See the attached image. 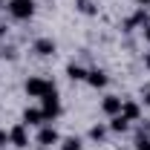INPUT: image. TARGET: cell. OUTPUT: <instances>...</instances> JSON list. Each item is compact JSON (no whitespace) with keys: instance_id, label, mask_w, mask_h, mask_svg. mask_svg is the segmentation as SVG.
<instances>
[{"instance_id":"9a60e30c","label":"cell","mask_w":150,"mask_h":150,"mask_svg":"<svg viewBox=\"0 0 150 150\" xmlns=\"http://www.w3.org/2000/svg\"><path fill=\"white\" fill-rule=\"evenodd\" d=\"M107 130H110L107 124H95V127H90V139L93 142H104L107 139Z\"/></svg>"},{"instance_id":"3957f363","label":"cell","mask_w":150,"mask_h":150,"mask_svg":"<svg viewBox=\"0 0 150 150\" xmlns=\"http://www.w3.org/2000/svg\"><path fill=\"white\" fill-rule=\"evenodd\" d=\"M52 90H55V84L46 81V78H29V81H26V93H29V98H43V95L52 93Z\"/></svg>"},{"instance_id":"d6986e66","label":"cell","mask_w":150,"mask_h":150,"mask_svg":"<svg viewBox=\"0 0 150 150\" xmlns=\"http://www.w3.org/2000/svg\"><path fill=\"white\" fill-rule=\"evenodd\" d=\"M144 40H147V43H150V23H147V26H144Z\"/></svg>"},{"instance_id":"9c48e42d","label":"cell","mask_w":150,"mask_h":150,"mask_svg":"<svg viewBox=\"0 0 150 150\" xmlns=\"http://www.w3.org/2000/svg\"><path fill=\"white\" fill-rule=\"evenodd\" d=\"M121 115H124L127 121H139V118H142V107H139L136 101H121Z\"/></svg>"},{"instance_id":"5bb4252c","label":"cell","mask_w":150,"mask_h":150,"mask_svg":"<svg viewBox=\"0 0 150 150\" xmlns=\"http://www.w3.org/2000/svg\"><path fill=\"white\" fill-rule=\"evenodd\" d=\"M67 75H69L72 81H87V69L78 67V64H69V67H67Z\"/></svg>"},{"instance_id":"7c38bea8","label":"cell","mask_w":150,"mask_h":150,"mask_svg":"<svg viewBox=\"0 0 150 150\" xmlns=\"http://www.w3.org/2000/svg\"><path fill=\"white\" fill-rule=\"evenodd\" d=\"M142 23L147 26V12H144V6H142V9H139V12H136V15H133L124 26H127V29H136V26H142Z\"/></svg>"},{"instance_id":"5b68a950","label":"cell","mask_w":150,"mask_h":150,"mask_svg":"<svg viewBox=\"0 0 150 150\" xmlns=\"http://www.w3.org/2000/svg\"><path fill=\"white\" fill-rule=\"evenodd\" d=\"M38 144H40V147L61 144V136H58V130L52 127V124H43V127H40V133H38Z\"/></svg>"},{"instance_id":"ffe728a7","label":"cell","mask_w":150,"mask_h":150,"mask_svg":"<svg viewBox=\"0 0 150 150\" xmlns=\"http://www.w3.org/2000/svg\"><path fill=\"white\" fill-rule=\"evenodd\" d=\"M144 67L150 69V52H144Z\"/></svg>"},{"instance_id":"52a82bcc","label":"cell","mask_w":150,"mask_h":150,"mask_svg":"<svg viewBox=\"0 0 150 150\" xmlns=\"http://www.w3.org/2000/svg\"><path fill=\"white\" fill-rule=\"evenodd\" d=\"M23 124H26V127L46 124V118H43V110H38V107H26V110H23Z\"/></svg>"},{"instance_id":"6da1fadb","label":"cell","mask_w":150,"mask_h":150,"mask_svg":"<svg viewBox=\"0 0 150 150\" xmlns=\"http://www.w3.org/2000/svg\"><path fill=\"white\" fill-rule=\"evenodd\" d=\"M40 110H43V118L46 121H55L58 115H61V101H58V90L52 93H46L40 98Z\"/></svg>"},{"instance_id":"ac0fdd59","label":"cell","mask_w":150,"mask_h":150,"mask_svg":"<svg viewBox=\"0 0 150 150\" xmlns=\"http://www.w3.org/2000/svg\"><path fill=\"white\" fill-rule=\"evenodd\" d=\"M9 144V130H0V147H6Z\"/></svg>"},{"instance_id":"7a4b0ae2","label":"cell","mask_w":150,"mask_h":150,"mask_svg":"<svg viewBox=\"0 0 150 150\" xmlns=\"http://www.w3.org/2000/svg\"><path fill=\"white\" fill-rule=\"evenodd\" d=\"M9 15L15 20H29L35 15V0H9Z\"/></svg>"},{"instance_id":"2e32d148","label":"cell","mask_w":150,"mask_h":150,"mask_svg":"<svg viewBox=\"0 0 150 150\" xmlns=\"http://www.w3.org/2000/svg\"><path fill=\"white\" fill-rule=\"evenodd\" d=\"M61 150H81V139H78V136H67V139H61Z\"/></svg>"},{"instance_id":"e0dca14e","label":"cell","mask_w":150,"mask_h":150,"mask_svg":"<svg viewBox=\"0 0 150 150\" xmlns=\"http://www.w3.org/2000/svg\"><path fill=\"white\" fill-rule=\"evenodd\" d=\"M136 150H150V139H139L136 142Z\"/></svg>"},{"instance_id":"ba28073f","label":"cell","mask_w":150,"mask_h":150,"mask_svg":"<svg viewBox=\"0 0 150 150\" xmlns=\"http://www.w3.org/2000/svg\"><path fill=\"white\" fill-rule=\"evenodd\" d=\"M121 101H124V98H118V95H104V101H101V110L107 112V115H118V112H121Z\"/></svg>"},{"instance_id":"8fae6325","label":"cell","mask_w":150,"mask_h":150,"mask_svg":"<svg viewBox=\"0 0 150 150\" xmlns=\"http://www.w3.org/2000/svg\"><path fill=\"white\" fill-rule=\"evenodd\" d=\"M107 127H110L112 133H127V130H130V121L118 112V115H112V118H110V124H107Z\"/></svg>"},{"instance_id":"8992f818","label":"cell","mask_w":150,"mask_h":150,"mask_svg":"<svg viewBox=\"0 0 150 150\" xmlns=\"http://www.w3.org/2000/svg\"><path fill=\"white\" fill-rule=\"evenodd\" d=\"M32 52H38L40 58L55 55V40H52V38H38L35 43H32Z\"/></svg>"},{"instance_id":"7402d4cb","label":"cell","mask_w":150,"mask_h":150,"mask_svg":"<svg viewBox=\"0 0 150 150\" xmlns=\"http://www.w3.org/2000/svg\"><path fill=\"white\" fill-rule=\"evenodd\" d=\"M144 104H150V93H144Z\"/></svg>"},{"instance_id":"30bf717a","label":"cell","mask_w":150,"mask_h":150,"mask_svg":"<svg viewBox=\"0 0 150 150\" xmlns=\"http://www.w3.org/2000/svg\"><path fill=\"white\" fill-rule=\"evenodd\" d=\"M87 84L95 87V90H101V87H107V75L101 72V69H90L87 72Z\"/></svg>"},{"instance_id":"277c9868","label":"cell","mask_w":150,"mask_h":150,"mask_svg":"<svg viewBox=\"0 0 150 150\" xmlns=\"http://www.w3.org/2000/svg\"><path fill=\"white\" fill-rule=\"evenodd\" d=\"M9 144H15V147H29V127L20 121V124H15L12 130H9Z\"/></svg>"},{"instance_id":"44dd1931","label":"cell","mask_w":150,"mask_h":150,"mask_svg":"<svg viewBox=\"0 0 150 150\" xmlns=\"http://www.w3.org/2000/svg\"><path fill=\"white\" fill-rule=\"evenodd\" d=\"M136 3H139V6H150V0H136Z\"/></svg>"},{"instance_id":"4fadbf2b","label":"cell","mask_w":150,"mask_h":150,"mask_svg":"<svg viewBox=\"0 0 150 150\" xmlns=\"http://www.w3.org/2000/svg\"><path fill=\"white\" fill-rule=\"evenodd\" d=\"M75 9L81 15H98V6H95L93 0H75Z\"/></svg>"}]
</instances>
